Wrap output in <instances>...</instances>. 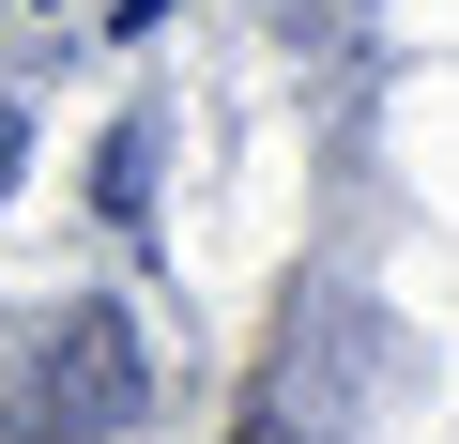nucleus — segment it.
<instances>
[{
	"instance_id": "nucleus-1",
	"label": "nucleus",
	"mask_w": 459,
	"mask_h": 444,
	"mask_svg": "<svg viewBox=\"0 0 459 444\" xmlns=\"http://www.w3.org/2000/svg\"><path fill=\"white\" fill-rule=\"evenodd\" d=\"M138 414H153V368H138L123 307H62V337L31 353L16 429H47V444H108V429H138Z\"/></svg>"
},
{
	"instance_id": "nucleus-2",
	"label": "nucleus",
	"mask_w": 459,
	"mask_h": 444,
	"mask_svg": "<svg viewBox=\"0 0 459 444\" xmlns=\"http://www.w3.org/2000/svg\"><path fill=\"white\" fill-rule=\"evenodd\" d=\"M16 153H31V123H16V108H0V184H16Z\"/></svg>"
},
{
	"instance_id": "nucleus-3",
	"label": "nucleus",
	"mask_w": 459,
	"mask_h": 444,
	"mask_svg": "<svg viewBox=\"0 0 459 444\" xmlns=\"http://www.w3.org/2000/svg\"><path fill=\"white\" fill-rule=\"evenodd\" d=\"M246 444H291V429H246Z\"/></svg>"
}]
</instances>
